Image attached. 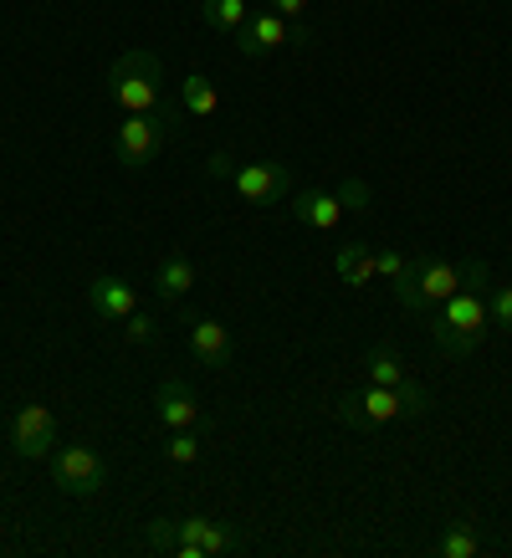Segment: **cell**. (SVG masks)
<instances>
[{"label": "cell", "mask_w": 512, "mask_h": 558, "mask_svg": "<svg viewBox=\"0 0 512 558\" xmlns=\"http://www.w3.org/2000/svg\"><path fill=\"white\" fill-rule=\"evenodd\" d=\"M487 282V262H451V256H415V271L394 288L405 313H436L446 298H456L461 288Z\"/></svg>", "instance_id": "obj_1"}, {"label": "cell", "mask_w": 512, "mask_h": 558, "mask_svg": "<svg viewBox=\"0 0 512 558\" xmlns=\"http://www.w3.org/2000/svg\"><path fill=\"white\" fill-rule=\"evenodd\" d=\"M430 410V389L426 385H364L358 395H343L339 400V415L343 425H358V430H375V425H394V421H420Z\"/></svg>", "instance_id": "obj_2"}, {"label": "cell", "mask_w": 512, "mask_h": 558, "mask_svg": "<svg viewBox=\"0 0 512 558\" xmlns=\"http://www.w3.org/2000/svg\"><path fill=\"white\" fill-rule=\"evenodd\" d=\"M477 288H487V282L461 288L456 298H446V303L430 313V339H436V349H441L446 359H466L481 339H487V328H492V318H487V298H481Z\"/></svg>", "instance_id": "obj_3"}, {"label": "cell", "mask_w": 512, "mask_h": 558, "mask_svg": "<svg viewBox=\"0 0 512 558\" xmlns=\"http://www.w3.org/2000/svg\"><path fill=\"white\" fill-rule=\"evenodd\" d=\"M102 83H108V98L119 102L123 113H154L159 98H164V93H159V83H164V62H159L154 51L134 47V51H123L119 62L108 68Z\"/></svg>", "instance_id": "obj_4"}, {"label": "cell", "mask_w": 512, "mask_h": 558, "mask_svg": "<svg viewBox=\"0 0 512 558\" xmlns=\"http://www.w3.org/2000/svg\"><path fill=\"white\" fill-rule=\"evenodd\" d=\"M174 138V108L170 113H129V119L119 123V138H113V154H119L123 170H149L159 154L170 149Z\"/></svg>", "instance_id": "obj_5"}, {"label": "cell", "mask_w": 512, "mask_h": 558, "mask_svg": "<svg viewBox=\"0 0 512 558\" xmlns=\"http://www.w3.org/2000/svg\"><path fill=\"white\" fill-rule=\"evenodd\" d=\"M288 41L307 47V41H313V32H307L303 21H282L277 11H267V5H256L252 16H246V26L236 32V51H241V57H272V51H282Z\"/></svg>", "instance_id": "obj_6"}, {"label": "cell", "mask_w": 512, "mask_h": 558, "mask_svg": "<svg viewBox=\"0 0 512 558\" xmlns=\"http://www.w3.org/2000/svg\"><path fill=\"white\" fill-rule=\"evenodd\" d=\"M51 476H57V487L72 492V497H98L108 487V461L93 451V446H62L57 457H51Z\"/></svg>", "instance_id": "obj_7"}, {"label": "cell", "mask_w": 512, "mask_h": 558, "mask_svg": "<svg viewBox=\"0 0 512 558\" xmlns=\"http://www.w3.org/2000/svg\"><path fill=\"white\" fill-rule=\"evenodd\" d=\"M170 523H174V538L195 543L205 558L210 554H246V548H252V538H246L236 523H216V518H205V512H185V518H170Z\"/></svg>", "instance_id": "obj_8"}, {"label": "cell", "mask_w": 512, "mask_h": 558, "mask_svg": "<svg viewBox=\"0 0 512 558\" xmlns=\"http://www.w3.org/2000/svg\"><path fill=\"white\" fill-rule=\"evenodd\" d=\"M154 415H159L164 430H200L205 425L200 400H195L190 379H180V374H164V379L154 385Z\"/></svg>", "instance_id": "obj_9"}, {"label": "cell", "mask_w": 512, "mask_h": 558, "mask_svg": "<svg viewBox=\"0 0 512 558\" xmlns=\"http://www.w3.org/2000/svg\"><path fill=\"white\" fill-rule=\"evenodd\" d=\"M231 190H236L241 201L252 205H277L292 195V170L282 159H261V165H236L231 174Z\"/></svg>", "instance_id": "obj_10"}, {"label": "cell", "mask_w": 512, "mask_h": 558, "mask_svg": "<svg viewBox=\"0 0 512 558\" xmlns=\"http://www.w3.org/2000/svg\"><path fill=\"white\" fill-rule=\"evenodd\" d=\"M180 323H185L190 354L200 359L205 369H231L236 343H231V328H225L221 318H195V313H180Z\"/></svg>", "instance_id": "obj_11"}, {"label": "cell", "mask_w": 512, "mask_h": 558, "mask_svg": "<svg viewBox=\"0 0 512 558\" xmlns=\"http://www.w3.org/2000/svg\"><path fill=\"white\" fill-rule=\"evenodd\" d=\"M11 446H16V457L26 461H41L57 451V415L47 405H21L16 421H11Z\"/></svg>", "instance_id": "obj_12"}, {"label": "cell", "mask_w": 512, "mask_h": 558, "mask_svg": "<svg viewBox=\"0 0 512 558\" xmlns=\"http://www.w3.org/2000/svg\"><path fill=\"white\" fill-rule=\"evenodd\" d=\"M195 262H190L185 252H170V256H159V267H154V292H159V303L164 307H180L195 292Z\"/></svg>", "instance_id": "obj_13"}, {"label": "cell", "mask_w": 512, "mask_h": 558, "mask_svg": "<svg viewBox=\"0 0 512 558\" xmlns=\"http://www.w3.org/2000/svg\"><path fill=\"white\" fill-rule=\"evenodd\" d=\"M87 303H93V313L108 323H123L138 313V292L123 282V277H93V288H87Z\"/></svg>", "instance_id": "obj_14"}, {"label": "cell", "mask_w": 512, "mask_h": 558, "mask_svg": "<svg viewBox=\"0 0 512 558\" xmlns=\"http://www.w3.org/2000/svg\"><path fill=\"white\" fill-rule=\"evenodd\" d=\"M288 205H292V216L303 220V226H313V231H339V220H343V201L328 195V190H292Z\"/></svg>", "instance_id": "obj_15"}, {"label": "cell", "mask_w": 512, "mask_h": 558, "mask_svg": "<svg viewBox=\"0 0 512 558\" xmlns=\"http://www.w3.org/2000/svg\"><path fill=\"white\" fill-rule=\"evenodd\" d=\"M333 271H339L343 288H369L375 282V252H369V241H343L339 252H333Z\"/></svg>", "instance_id": "obj_16"}, {"label": "cell", "mask_w": 512, "mask_h": 558, "mask_svg": "<svg viewBox=\"0 0 512 558\" xmlns=\"http://www.w3.org/2000/svg\"><path fill=\"white\" fill-rule=\"evenodd\" d=\"M481 548H487V538H481V527L472 518H451L441 527V538H436V558H477Z\"/></svg>", "instance_id": "obj_17"}, {"label": "cell", "mask_w": 512, "mask_h": 558, "mask_svg": "<svg viewBox=\"0 0 512 558\" xmlns=\"http://www.w3.org/2000/svg\"><path fill=\"white\" fill-rule=\"evenodd\" d=\"M364 374H369V385H410V369H405V359L394 354V343H375L369 354H364Z\"/></svg>", "instance_id": "obj_18"}, {"label": "cell", "mask_w": 512, "mask_h": 558, "mask_svg": "<svg viewBox=\"0 0 512 558\" xmlns=\"http://www.w3.org/2000/svg\"><path fill=\"white\" fill-rule=\"evenodd\" d=\"M180 108H185L190 119H216L221 93H216V83H210L205 72H190L185 83H180Z\"/></svg>", "instance_id": "obj_19"}, {"label": "cell", "mask_w": 512, "mask_h": 558, "mask_svg": "<svg viewBox=\"0 0 512 558\" xmlns=\"http://www.w3.org/2000/svg\"><path fill=\"white\" fill-rule=\"evenodd\" d=\"M246 16H252V0H200V21L210 32L236 36L246 26Z\"/></svg>", "instance_id": "obj_20"}, {"label": "cell", "mask_w": 512, "mask_h": 558, "mask_svg": "<svg viewBox=\"0 0 512 558\" xmlns=\"http://www.w3.org/2000/svg\"><path fill=\"white\" fill-rule=\"evenodd\" d=\"M164 461L170 466H195L200 461V430H170L164 436Z\"/></svg>", "instance_id": "obj_21"}, {"label": "cell", "mask_w": 512, "mask_h": 558, "mask_svg": "<svg viewBox=\"0 0 512 558\" xmlns=\"http://www.w3.org/2000/svg\"><path fill=\"white\" fill-rule=\"evenodd\" d=\"M410 271H415V256L410 252H375V277H385V282H405Z\"/></svg>", "instance_id": "obj_22"}, {"label": "cell", "mask_w": 512, "mask_h": 558, "mask_svg": "<svg viewBox=\"0 0 512 558\" xmlns=\"http://www.w3.org/2000/svg\"><path fill=\"white\" fill-rule=\"evenodd\" d=\"M123 339L134 343V349H149V343L159 339V323H154L149 313H134V318H123Z\"/></svg>", "instance_id": "obj_23"}, {"label": "cell", "mask_w": 512, "mask_h": 558, "mask_svg": "<svg viewBox=\"0 0 512 558\" xmlns=\"http://www.w3.org/2000/svg\"><path fill=\"white\" fill-rule=\"evenodd\" d=\"M487 318H492V328H512V282L487 298Z\"/></svg>", "instance_id": "obj_24"}, {"label": "cell", "mask_w": 512, "mask_h": 558, "mask_svg": "<svg viewBox=\"0 0 512 558\" xmlns=\"http://www.w3.org/2000/svg\"><path fill=\"white\" fill-rule=\"evenodd\" d=\"M231 174H236V159H231L225 149H216L210 159H205V180H210V185H221V180H231Z\"/></svg>", "instance_id": "obj_25"}, {"label": "cell", "mask_w": 512, "mask_h": 558, "mask_svg": "<svg viewBox=\"0 0 512 558\" xmlns=\"http://www.w3.org/2000/svg\"><path fill=\"white\" fill-rule=\"evenodd\" d=\"M339 201H343V210H369V185L364 180H349V185H339Z\"/></svg>", "instance_id": "obj_26"}, {"label": "cell", "mask_w": 512, "mask_h": 558, "mask_svg": "<svg viewBox=\"0 0 512 558\" xmlns=\"http://www.w3.org/2000/svg\"><path fill=\"white\" fill-rule=\"evenodd\" d=\"M267 11H277V16H282V21H303L307 0H267Z\"/></svg>", "instance_id": "obj_27"}]
</instances>
